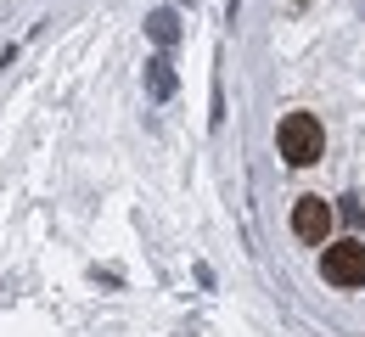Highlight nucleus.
Listing matches in <instances>:
<instances>
[{"label": "nucleus", "mask_w": 365, "mask_h": 337, "mask_svg": "<svg viewBox=\"0 0 365 337\" xmlns=\"http://www.w3.org/2000/svg\"><path fill=\"white\" fill-rule=\"evenodd\" d=\"M275 141H281V157L292 169H309V163H320V152H326V130H320V118H309V113H287L281 130H275Z\"/></svg>", "instance_id": "nucleus-1"}, {"label": "nucleus", "mask_w": 365, "mask_h": 337, "mask_svg": "<svg viewBox=\"0 0 365 337\" xmlns=\"http://www.w3.org/2000/svg\"><path fill=\"white\" fill-rule=\"evenodd\" d=\"M320 276L331 287H365V242H331L320 253Z\"/></svg>", "instance_id": "nucleus-2"}, {"label": "nucleus", "mask_w": 365, "mask_h": 337, "mask_svg": "<svg viewBox=\"0 0 365 337\" xmlns=\"http://www.w3.org/2000/svg\"><path fill=\"white\" fill-rule=\"evenodd\" d=\"M326 231H331V208L320 202V197H298L292 202V237L298 242H326Z\"/></svg>", "instance_id": "nucleus-3"}, {"label": "nucleus", "mask_w": 365, "mask_h": 337, "mask_svg": "<svg viewBox=\"0 0 365 337\" xmlns=\"http://www.w3.org/2000/svg\"><path fill=\"white\" fill-rule=\"evenodd\" d=\"M152 90H158V96H169V90H175V73H169L163 62H152Z\"/></svg>", "instance_id": "nucleus-4"}, {"label": "nucleus", "mask_w": 365, "mask_h": 337, "mask_svg": "<svg viewBox=\"0 0 365 337\" xmlns=\"http://www.w3.org/2000/svg\"><path fill=\"white\" fill-rule=\"evenodd\" d=\"M152 34H158V40H175V17L158 11V17H152Z\"/></svg>", "instance_id": "nucleus-5"}]
</instances>
